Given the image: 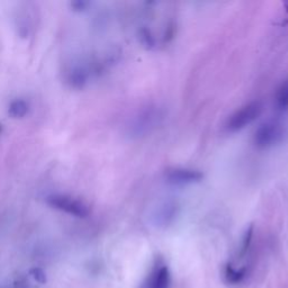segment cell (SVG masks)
Here are the masks:
<instances>
[{"mask_svg": "<svg viewBox=\"0 0 288 288\" xmlns=\"http://www.w3.org/2000/svg\"><path fill=\"white\" fill-rule=\"evenodd\" d=\"M262 112V104L260 102H251L245 104L241 108L232 114L227 118L225 123V129L227 132H237V131L243 130L245 126L250 125L252 122L259 117Z\"/></svg>", "mask_w": 288, "mask_h": 288, "instance_id": "cell-1", "label": "cell"}, {"mask_svg": "<svg viewBox=\"0 0 288 288\" xmlns=\"http://www.w3.org/2000/svg\"><path fill=\"white\" fill-rule=\"evenodd\" d=\"M285 131L282 125L277 122H266L256 131L254 142L257 148L268 149L281 142Z\"/></svg>", "mask_w": 288, "mask_h": 288, "instance_id": "cell-2", "label": "cell"}, {"mask_svg": "<svg viewBox=\"0 0 288 288\" xmlns=\"http://www.w3.org/2000/svg\"><path fill=\"white\" fill-rule=\"evenodd\" d=\"M48 204L55 210L77 217H86L89 214L88 206L84 201L75 199L71 196L52 195L48 198Z\"/></svg>", "mask_w": 288, "mask_h": 288, "instance_id": "cell-3", "label": "cell"}, {"mask_svg": "<svg viewBox=\"0 0 288 288\" xmlns=\"http://www.w3.org/2000/svg\"><path fill=\"white\" fill-rule=\"evenodd\" d=\"M161 118H162V114L160 109L156 107L145 109L133 120V124L131 126V133L136 136L149 133L151 130L155 128L156 124H159Z\"/></svg>", "mask_w": 288, "mask_h": 288, "instance_id": "cell-4", "label": "cell"}, {"mask_svg": "<svg viewBox=\"0 0 288 288\" xmlns=\"http://www.w3.org/2000/svg\"><path fill=\"white\" fill-rule=\"evenodd\" d=\"M166 179L171 184L177 185H188L198 183L203 179L204 175L199 170L189 169V168H169L166 170Z\"/></svg>", "mask_w": 288, "mask_h": 288, "instance_id": "cell-5", "label": "cell"}, {"mask_svg": "<svg viewBox=\"0 0 288 288\" xmlns=\"http://www.w3.org/2000/svg\"><path fill=\"white\" fill-rule=\"evenodd\" d=\"M170 284L171 276L168 266L162 261H158L146 278L142 288H170Z\"/></svg>", "mask_w": 288, "mask_h": 288, "instance_id": "cell-6", "label": "cell"}, {"mask_svg": "<svg viewBox=\"0 0 288 288\" xmlns=\"http://www.w3.org/2000/svg\"><path fill=\"white\" fill-rule=\"evenodd\" d=\"M179 205L175 200L164 201L153 213V221L159 226H168L176 220L177 215L179 214Z\"/></svg>", "mask_w": 288, "mask_h": 288, "instance_id": "cell-7", "label": "cell"}, {"mask_svg": "<svg viewBox=\"0 0 288 288\" xmlns=\"http://www.w3.org/2000/svg\"><path fill=\"white\" fill-rule=\"evenodd\" d=\"M246 277V268H240V269H235V268L231 264H227L224 269V278L227 284L231 285H239L245 279Z\"/></svg>", "mask_w": 288, "mask_h": 288, "instance_id": "cell-8", "label": "cell"}, {"mask_svg": "<svg viewBox=\"0 0 288 288\" xmlns=\"http://www.w3.org/2000/svg\"><path fill=\"white\" fill-rule=\"evenodd\" d=\"M29 109V106L27 102L23 99H15L9 104L8 107V114L12 116L13 118H23L27 115Z\"/></svg>", "mask_w": 288, "mask_h": 288, "instance_id": "cell-9", "label": "cell"}, {"mask_svg": "<svg viewBox=\"0 0 288 288\" xmlns=\"http://www.w3.org/2000/svg\"><path fill=\"white\" fill-rule=\"evenodd\" d=\"M276 106L281 112H285L288 109V79H286L278 89L276 96Z\"/></svg>", "mask_w": 288, "mask_h": 288, "instance_id": "cell-10", "label": "cell"}, {"mask_svg": "<svg viewBox=\"0 0 288 288\" xmlns=\"http://www.w3.org/2000/svg\"><path fill=\"white\" fill-rule=\"evenodd\" d=\"M69 81L71 83L74 88H81L87 81V74L81 69H75L70 73Z\"/></svg>", "mask_w": 288, "mask_h": 288, "instance_id": "cell-11", "label": "cell"}, {"mask_svg": "<svg viewBox=\"0 0 288 288\" xmlns=\"http://www.w3.org/2000/svg\"><path fill=\"white\" fill-rule=\"evenodd\" d=\"M252 236H254V227L250 226L249 229H246L245 233L243 234V237H242V242L240 246V257H243L248 252V250H249V248L251 245Z\"/></svg>", "mask_w": 288, "mask_h": 288, "instance_id": "cell-12", "label": "cell"}, {"mask_svg": "<svg viewBox=\"0 0 288 288\" xmlns=\"http://www.w3.org/2000/svg\"><path fill=\"white\" fill-rule=\"evenodd\" d=\"M29 274H31L34 279L39 282V284H45V282H47V276H45V272L41 268H33V269L29 271Z\"/></svg>", "mask_w": 288, "mask_h": 288, "instance_id": "cell-13", "label": "cell"}, {"mask_svg": "<svg viewBox=\"0 0 288 288\" xmlns=\"http://www.w3.org/2000/svg\"><path fill=\"white\" fill-rule=\"evenodd\" d=\"M87 3H85V2H77V3H73L72 4V6L77 9V11H83V9L87 6Z\"/></svg>", "mask_w": 288, "mask_h": 288, "instance_id": "cell-14", "label": "cell"}, {"mask_svg": "<svg viewBox=\"0 0 288 288\" xmlns=\"http://www.w3.org/2000/svg\"><path fill=\"white\" fill-rule=\"evenodd\" d=\"M285 7H286V11L288 12V2L285 4Z\"/></svg>", "mask_w": 288, "mask_h": 288, "instance_id": "cell-15", "label": "cell"}, {"mask_svg": "<svg viewBox=\"0 0 288 288\" xmlns=\"http://www.w3.org/2000/svg\"><path fill=\"white\" fill-rule=\"evenodd\" d=\"M0 132H2V125H0Z\"/></svg>", "mask_w": 288, "mask_h": 288, "instance_id": "cell-16", "label": "cell"}]
</instances>
